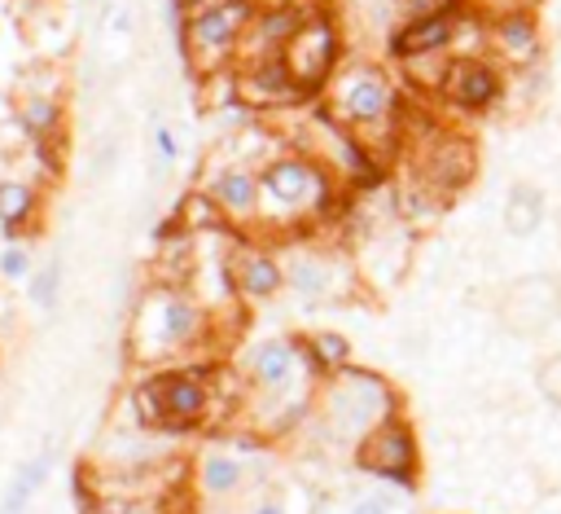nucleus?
<instances>
[{
	"mask_svg": "<svg viewBox=\"0 0 561 514\" xmlns=\"http://www.w3.org/2000/svg\"><path fill=\"white\" fill-rule=\"evenodd\" d=\"M443 97L452 101V106L470 111V115H483L505 97V75L483 53H461L443 75Z\"/></svg>",
	"mask_w": 561,
	"mask_h": 514,
	"instance_id": "f257e3e1",
	"label": "nucleus"
},
{
	"mask_svg": "<svg viewBox=\"0 0 561 514\" xmlns=\"http://www.w3.org/2000/svg\"><path fill=\"white\" fill-rule=\"evenodd\" d=\"M461 23H466L461 0H443V5H434L430 14H417V18H408V23L395 32L391 53H395V58H430V53H443V49L457 45Z\"/></svg>",
	"mask_w": 561,
	"mask_h": 514,
	"instance_id": "f03ea898",
	"label": "nucleus"
},
{
	"mask_svg": "<svg viewBox=\"0 0 561 514\" xmlns=\"http://www.w3.org/2000/svg\"><path fill=\"white\" fill-rule=\"evenodd\" d=\"M487 45H492L496 58H500L505 66H513V71L539 66V62H544V32H539L535 5L492 14V23H487Z\"/></svg>",
	"mask_w": 561,
	"mask_h": 514,
	"instance_id": "7ed1b4c3",
	"label": "nucleus"
},
{
	"mask_svg": "<svg viewBox=\"0 0 561 514\" xmlns=\"http://www.w3.org/2000/svg\"><path fill=\"white\" fill-rule=\"evenodd\" d=\"M360 466L391 479V484H412L417 475V440L399 418H386L373 427V436L360 444Z\"/></svg>",
	"mask_w": 561,
	"mask_h": 514,
	"instance_id": "20e7f679",
	"label": "nucleus"
},
{
	"mask_svg": "<svg viewBox=\"0 0 561 514\" xmlns=\"http://www.w3.org/2000/svg\"><path fill=\"white\" fill-rule=\"evenodd\" d=\"M505 317H509L518 330H526V335L544 330L548 322L561 317V286H557L552 277H526V281H518V286L509 290Z\"/></svg>",
	"mask_w": 561,
	"mask_h": 514,
	"instance_id": "39448f33",
	"label": "nucleus"
},
{
	"mask_svg": "<svg viewBox=\"0 0 561 514\" xmlns=\"http://www.w3.org/2000/svg\"><path fill=\"white\" fill-rule=\"evenodd\" d=\"M285 66L298 84H316L324 79V71L333 66V53H339V40H333V27L320 18V23H303L294 40H285Z\"/></svg>",
	"mask_w": 561,
	"mask_h": 514,
	"instance_id": "423d86ee",
	"label": "nucleus"
},
{
	"mask_svg": "<svg viewBox=\"0 0 561 514\" xmlns=\"http://www.w3.org/2000/svg\"><path fill=\"white\" fill-rule=\"evenodd\" d=\"M395 106V88L378 75V71H360L347 88H343V115L352 124H382Z\"/></svg>",
	"mask_w": 561,
	"mask_h": 514,
	"instance_id": "0eeeda50",
	"label": "nucleus"
},
{
	"mask_svg": "<svg viewBox=\"0 0 561 514\" xmlns=\"http://www.w3.org/2000/svg\"><path fill=\"white\" fill-rule=\"evenodd\" d=\"M246 18H251V5H246V0H229V5L197 14L193 27H189V36H193L202 49H224V45L238 36V27H242Z\"/></svg>",
	"mask_w": 561,
	"mask_h": 514,
	"instance_id": "6e6552de",
	"label": "nucleus"
},
{
	"mask_svg": "<svg viewBox=\"0 0 561 514\" xmlns=\"http://www.w3.org/2000/svg\"><path fill=\"white\" fill-rule=\"evenodd\" d=\"M544 189L539 185H531V180H518L513 189H509V198H505V229L513 234V238H531L539 225H544Z\"/></svg>",
	"mask_w": 561,
	"mask_h": 514,
	"instance_id": "1a4fd4ad",
	"label": "nucleus"
},
{
	"mask_svg": "<svg viewBox=\"0 0 561 514\" xmlns=\"http://www.w3.org/2000/svg\"><path fill=\"white\" fill-rule=\"evenodd\" d=\"M150 396L167 409L171 418H197L202 404H206V391H202L193 378H163V383L150 387Z\"/></svg>",
	"mask_w": 561,
	"mask_h": 514,
	"instance_id": "9d476101",
	"label": "nucleus"
},
{
	"mask_svg": "<svg viewBox=\"0 0 561 514\" xmlns=\"http://www.w3.org/2000/svg\"><path fill=\"white\" fill-rule=\"evenodd\" d=\"M281 202H303L307 193H320V176L307 167V163H277L272 172H268V180H264Z\"/></svg>",
	"mask_w": 561,
	"mask_h": 514,
	"instance_id": "9b49d317",
	"label": "nucleus"
},
{
	"mask_svg": "<svg viewBox=\"0 0 561 514\" xmlns=\"http://www.w3.org/2000/svg\"><path fill=\"white\" fill-rule=\"evenodd\" d=\"M202 484H206L211 497L233 492V488L242 484V466L229 462V457H206V462H202Z\"/></svg>",
	"mask_w": 561,
	"mask_h": 514,
	"instance_id": "f8f14e48",
	"label": "nucleus"
},
{
	"mask_svg": "<svg viewBox=\"0 0 561 514\" xmlns=\"http://www.w3.org/2000/svg\"><path fill=\"white\" fill-rule=\"evenodd\" d=\"M290 365H294V356H290V348L285 343H268V348H259L255 352V374L272 387V383H281L285 374H290Z\"/></svg>",
	"mask_w": 561,
	"mask_h": 514,
	"instance_id": "ddd939ff",
	"label": "nucleus"
},
{
	"mask_svg": "<svg viewBox=\"0 0 561 514\" xmlns=\"http://www.w3.org/2000/svg\"><path fill=\"white\" fill-rule=\"evenodd\" d=\"M215 193L229 202V208H238V212H246L251 202H255V180L251 176H242V172H233V176H219L215 180Z\"/></svg>",
	"mask_w": 561,
	"mask_h": 514,
	"instance_id": "4468645a",
	"label": "nucleus"
},
{
	"mask_svg": "<svg viewBox=\"0 0 561 514\" xmlns=\"http://www.w3.org/2000/svg\"><path fill=\"white\" fill-rule=\"evenodd\" d=\"M31 202H36V193L27 185H0V216H5L10 229L31 212Z\"/></svg>",
	"mask_w": 561,
	"mask_h": 514,
	"instance_id": "2eb2a0df",
	"label": "nucleus"
},
{
	"mask_svg": "<svg viewBox=\"0 0 561 514\" xmlns=\"http://www.w3.org/2000/svg\"><path fill=\"white\" fill-rule=\"evenodd\" d=\"M303 27V14L298 10H272L264 14V40H294Z\"/></svg>",
	"mask_w": 561,
	"mask_h": 514,
	"instance_id": "dca6fc26",
	"label": "nucleus"
},
{
	"mask_svg": "<svg viewBox=\"0 0 561 514\" xmlns=\"http://www.w3.org/2000/svg\"><path fill=\"white\" fill-rule=\"evenodd\" d=\"M246 286H251L255 294L277 290V286H281V268H277L272 260H251V264H246Z\"/></svg>",
	"mask_w": 561,
	"mask_h": 514,
	"instance_id": "f3484780",
	"label": "nucleus"
},
{
	"mask_svg": "<svg viewBox=\"0 0 561 514\" xmlns=\"http://www.w3.org/2000/svg\"><path fill=\"white\" fill-rule=\"evenodd\" d=\"M193 322H197V313L189 303H167V326H163V335L167 339H189L193 335Z\"/></svg>",
	"mask_w": 561,
	"mask_h": 514,
	"instance_id": "a211bd4d",
	"label": "nucleus"
},
{
	"mask_svg": "<svg viewBox=\"0 0 561 514\" xmlns=\"http://www.w3.org/2000/svg\"><path fill=\"white\" fill-rule=\"evenodd\" d=\"M58 277H62V268H58V260L36 277V286H31V299L40 303V308H53L58 303Z\"/></svg>",
	"mask_w": 561,
	"mask_h": 514,
	"instance_id": "6ab92c4d",
	"label": "nucleus"
},
{
	"mask_svg": "<svg viewBox=\"0 0 561 514\" xmlns=\"http://www.w3.org/2000/svg\"><path fill=\"white\" fill-rule=\"evenodd\" d=\"M311 348L320 352V361H324V365H347V356H352L347 339H339V335H316V343H311Z\"/></svg>",
	"mask_w": 561,
	"mask_h": 514,
	"instance_id": "aec40b11",
	"label": "nucleus"
},
{
	"mask_svg": "<svg viewBox=\"0 0 561 514\" xmlns=\"http://www.w3.org/2000/svg\"><path fill=\"white\" fill-rule=\"evenodd\" d=\"M539 391H544V400L561 404V352L544 361V369H539Z\"/></svg>",
	"mask_w": 561,
	"mask_h": 514,
	"instance_id": "412c9836",
	"label": "nucleus"
},
{
	"mask_svg": "<svg viewBox=\"0 0 561 514\" xmlns=\"http://www.w3.org/2000/svg\"><path fill=\"white\" fill-rule=\"evenodd\" d=\"M53 115H58V111L49 106V101H36V106L27 111V124H31V128H49V124H53Z\"/></svg>",
	"mask_w": 561,
	"mask_h": 514,
	"instance_id": "4be33fe9",
	"label": "nucleus"
},
{
	"mask_svg": "<svg viewBox=\"0 0 561 514\" xmlns=\"http://www.w3.org/2000/svg\"><path fill=\"white\" fill-rule=\"evenodd\" d=\"M294 281H298V290H320V268H311V264H303L298 273H294Z\"/></svg>",
	"mask_w": 561,
	"mask_h": 514,
	"instance_id": "5701e85b",
	"label": "nucleus"
},
{
	"mask_svg": "<svg viewBox=\"0 0 561 514\" xmlns=\"http://www.w3.org/2000/svg\"><path fill=\"white\" fill-rule=\"evenodd\" d=\"M352 514H386V501L382 497H365V501L352 505Z\"/></svg>",
	"mask_w": 561,
	"mask_h": 514,
	"instance_id": "b1692460",
	"label": "nucleus"
},
{
	"mask_svg": "<svg viewBox=\"0 0 561 514\" xmlns=\"http://www.w3.org/2000/svg\"><path fill=\"white\" fill-rule=\"evenodd\" d=\"M487 14H505V10H522V5H535V0H483Z\"/></svg>",
	"mask_w": 561,
	"mask_h": 514,
	"instance_id": "393cba45",
	"label": "nucleus"
},
{
	"mask_svg": "<svg viewBox=\"0 0 561 514\" xmlns=\"http://www.w3.org/2000/svg\"><path fill=\"white\" fill-rule=\"evenodd\" d=\"M5 273H10V277H23V273H27V255H23V251H10V255H5Z\"/></svg>",
	"mask_w": 561,
	"mask_h": 514,
	"instance_id": "a878e982",
	"label": "nucleus"
},
{
	"mask_svg": "<svg viewBox=\"0 0 561 514\" xmlns=\"http://www.w3.org/2000/svg\"><path fill=\"white\" fill-rule=\"evenodd\" d=\"M158 154H163V159H176V137H171L167 128H158Z\"/></svg>",
	"mask_w": 561,
	"mask_h": 514,
	"instance_id": "bb28decb",
	"label": "nucleus"
},
{
	"mask_svg": "<svg viewBox=\"0 0 561 514\" xmlns=\"http://www.w3.org/2000/svg\"><path fill=\"white\" fill-rule=\"evenodd\" d=\"M255 514H285V510H281V501H264Z\"/></svg>",
	"mask_w": 561,
	"mask_h": 514,
	"instance_id": "cd10ccee",
	"label": "nucleus"
},
{
	"mask_svg": "<svg viewBox=\"0 0 561 514\" xmlns=\"http://www.w3.org/2000/svg\"><path fill=\"white\" fill-rule=\"evenodd\" d=\"M382 5H395V0H382Z\"/></svg>",
	"mask_w": 561,
	"mask_h": 514,
	"instance_id": "c85d7f7f",
	"label": "nucleus"
}]
</instances>
